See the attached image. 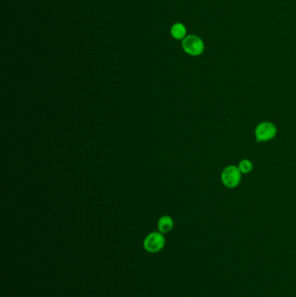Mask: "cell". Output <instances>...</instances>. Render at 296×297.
Listing matches in <instances>:
<instances>
[{"label":"cell","instance_id":"obj_7","mask_svg":"<svg viewBox=\"0 0 296 297\" xmlns=\"http://www.w3.org/2000/svg\"><path fill=\"white\" fill-rule=\"evenodd\" d=\"M238 169L240 170L241 173H243V174L250 173L253 170V163L249 159H243L240 162L238 165Z\"/></svg>","mask_w":296,"mask_h":297},{"label":"cell","instance_id":"obj_6","mask_svg":"<svg viewBox=\"0 0 296 297\" xmlns=\"http://www.w3.org/2000/svg\"><path fill=\"white\" fill-rule=\"evenodd\" d=\"M185 33H186L185 27L182 26V24H176L174 25L171 29V34L174 38H178V39L183 38L185 36Z\"/></svg>","mask_w":296,"mask_h":297},{"label":"cell","instance_id":"obj_2","mask_svg":"<svg viewBox=\"0 0 296 297\" xmlns=\"http://www.w3.org/2000/svg\"><path fill=\"white\" fill-rule=\"evenodd\" d=\"M277 128L271 122L259 123L254 130V136L257 142H267L276 136Z\"/></svg>","mask_w":296,"mask_h":297},{"label":"cell","instance_id":"obj_4","mask_svg":"<svg viewBox=\"0 0 296 297\" xmlns=\"http://www.w3.org/2000/svg\"><path fill=\"white\" fill-rule=\"evenodd\" d=\"M182 47L188 54L192 56L202 54L204 49L203 41L196 36L187 37L182 42Z\"/></svg>","mask_w":296,"mask_h":297},{"label":"cell","instance_id":"obj_5","mask_svg":"<svg viewBox=\"0 0 296 297\" xmlns=\"http://www.w3.org/2000/svg\"><path fill=\"white\" fill-rule=\"evenodd\" d=\"M157 227H158V229L162 234L169 233L172 230L174 227V221L172 217H169V216L162 217L158 221Z\"/></svg>","mask_w":296,"mask_h":297},{"label":"cell","instance_id":"obj_3","mask_svg":"<svg viewBox=\"0 0 296 297\" xmlns=\"http://www.w3.org/2000/svg\"><path fill=\"white\" fill-rule=\"evenodd\" d=\"M165 245V238L161 232L148 234L144 239V250L148 253H157L161 251Z\"/></svg>","mask_w":296,"mask_h":297},{"label":"cell","instance_id":"obj_1","mask_svg":"<svg viewBox=\"0 0 296 297\" xmlns=\"http://www.w3.org/2000/svg\"><path fill=\"white\" fill-rule=\"evenodd\" d=\"M221 177L223 185L229 189H233L238 186L241 182V173L237 166L229 165L223 169Z\"/></svg>","mask_w":296,"mask_h":297}]
</instances>
